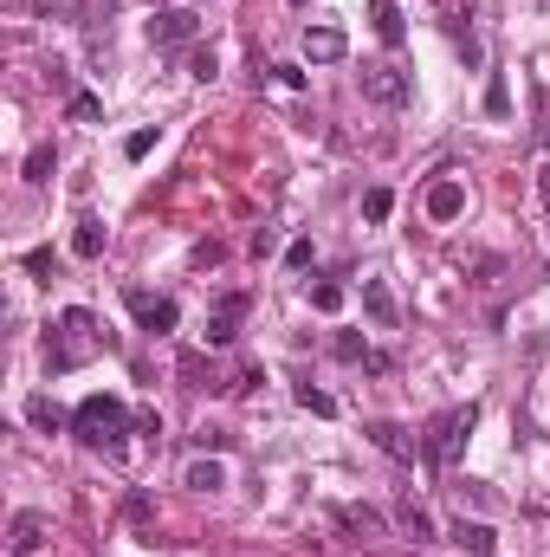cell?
<instances>
[{
    "label": "cell",
    "mask_w": 550,
    "mask_h": 557,
    "mask_svg": "<svg viewBox=\"0 0 550 557\" xmlns=\"http://www.w3.org/2000/svg\"><path fill=\"white\" fill-rule=\"evenodd\" d=\"M369 441H376L382 447V454H389V460H415V441H408V434L402 428H395V421H369Z\"/></svg>",
    "instance_id": "cell-15"
},
{
    "label": "cell",
    "mask_w": 550,
    "mask_h": 557,
    "mask_svg": "<svg viewBox=\"0 0 550 557\" xmlns=\"http://www.w3.org/2000/svg\"><path fill=\"white\" fill-rule=\"evenodd\" d=\"M98 350H104V331H98V318H91L85 305H72L59 324H52V337H46V363H52V376L85 370Z\"/></svg>",
    "instance_id": "cell-1"
},
{
    "label": "cell",
    "mask_w": 550,
    "mask_h": 557,
    "mask_svg": "<svg viewBox=\"0 0 550 557\" xmlns=\"http://www.w3.org/2000/svg\"><path fill=\"white\" fill-rule=\"evenodd\" d=\"M343 52H350V33H343V26H305V59L311 65H337Z\"/></svg>",
    "instance_id": "cell-9"
},
{
    "label": "cell",
    "mask_w": 550,
    "mask_h": 557,
    "mask_svg": "<svg viewBox=\"0 0 550 557\" xmlns=\"http://www.w3.org/2000/svg\"><path fill=\"white\" fill-rule=\"evenodd\" d=\"M26 273L52 285V273H59V260H52V247H33V253H26Z\"/></svg>",
    "instance_id": "cell-28"
},
{
    "label": "cell",
    "mask_w": 550,
    "mask_h": 557,
    "mask_svg": "<svg viewBox=\"0 0 550 557\" xmlns=\"http://www.w3.org/2000/svg\"><path fill=\"white\" fill-rule=\"evenodd\" d=\"M363 311L376 318V331H395V324H402V311H395L389 279H363Z\"/></svg>",
    "instance_id": "cell-12"
},
{
    "label": "cell",
    "mask_w": 550,
    "mask_h": 557,
    "mask_svg": "<svg viewBox=\"0 0 550 557\" xmlns=\"http://www.w3.org/2000/svg\"><path fill=\"white\" fill-rule=\"evenodd\" d=\"M538 201H544V214H550V162L538 169Z\"/></svg>",
    "instance_id": "cell-35"
},
{
    "label": "cell",
    "mask_w": 550,
    "mask_h": 557,
    "mask_svg": "<svg viewBox=\"0 0 550 557\" xmlns=\"http://www.w3.org/2000/svg\"><path fill=\"white\" fill-rule=\"evenodd\" d=\"M292 7H311V0H292Z\"/></svg>",
    "instance_id": "cell-36"
},
{
    "label": "cell",
    "mask_w": 550,
    "mask_h": 557,
    "mask_svg": "<svg viewBox=\"0 0 550 557\" xmlns=\"http://www.w3.org/2000/svg\"><path fill=\"white\" fill-rule=\"evenodd\" d=\"M395 525H402L408 538H415V545H434L440 538V525H434V512L421 506V499H402V506H395Z\"/></svg>",
    "instance_id": "cell-13"
},
{
    "label": "cell",
    "mask_w": 550,
    "mask_h": 557,
    "mask_svg": "<svg viewBox=\"0 0 550 557\" xmlns=\"http://www.w3.org/2000/svg\"><path fill=\"white\" fill-rule=\"evenodd\" d=\"M123 519H130V525H149V519H156V506H149V493H130V499H123Z\"/></svg>",
    "instance_id": "cell-30"
},
{
    "label": "cell",
    "mask_w": 550,
    "mask_h": 557,
    "mask_svg": "<svg viewBox=\"0 0 550 557\" xmlns=\"http://www.w3.org/2000/svg\"><path fill=\"white\" fill-rule=\"evenodd\" d=\"M473 428H479V402H453V409H440V415L428 421V441H421V454H428L434 467H453Z\"/></svg>",
    "instance_id": "cell-3"
},
{
    "label": "cell",
    "mask_w": 550,
    "mask_h": 557,
    "mask_svg": "<svg viewBox=\"0 0 550 557\" xmlns=\"http://www.w3.org/2000/svg\"><path fill=\"white\" fill-rule=\"evenodd\" d=\"M453 493H460V506H466V499H473V506H499V499H492V486H479V480H460V486H453Z\"/></svg>",
    "instance_id": "cell-29"
},
{
    "label": "cell",
    "mask_w": 550,
    "mask_h": 557,
    "mask_svg": "<svg viewBox=\"0 0 550 557\" xmlns=\"http://www.w3.org/2000/svg\"><path fill=\"white\" fill-rule=\"evenodd\" d=\"M369 26H376L382 46H402V39H408V20H402V7H395V0H369Z\"/></svg>",
    "instance_id": "cell-14"
},
{
    "label": "cell",
    "mask_w": 550,
    "mask_h": 557,
    "mask_svg": "<svg viewBox=\"0 0 550 557\" xmlns=\"http://www.w3.org/2000/svg\"><path fill=\"white\" fill-rule=\"evenodd\" d=\"M337 525L356 538V545H376V538H389V519H382L376 506H337Z\"/></svg>",
    "instance_id": "cell-10"
},
{
    "label": "cell",
    "mask_w": 550,
    "mask_h": 557,
    "mask_svg": "<svg viewBox=\"0 0 550 557\" xmlns=\"http://www.w3.org/2000/svg\"><path fill=\"white\" fill-rule=\"evenodd\" d=\"M466 214V182H453V175H440L428 188V221H460Z\"/></svg>",
    "instance_id": "cell-11"
},
{
    "label": "cell",
    "mask_w": 550,
    "mask_h": 557,
    "mask_svg": "<svg viewBox=\"0 0 550 557\" xmlns=\"http://www.w3.org/2000/svg\"><path fill=\"white\" fill-rule=\"evenodd\" d=\"M453 545H466L473 557H492V551H499V538H492V525H486V519H460Z\"/></svg>",
    "instance_id": "cell-17"
},
{
    "label": "cell",
    "mask_w": 550,
    "mask_h": 557,
    "mask_svg": "<svg viewBox=\"0 0 550 557\" xmlns=\"http://www.w3.org/2000/svg\"><path fill=\"white\" fill-rule=\"evenodd\" d=\"M149 149H156V130H136V137H130V143H123V156H130V162H136V156H149Z\"/></svg>",
    "instance_id": "cell-34"
},
{
    "label": "cell",
    "mask_w": 550,
    "mask_h": 557,
    "mask_svg": "<svg viewBox=\"0 0 550 557\" xmlns=\"http://www.w3.org/2000/svg\"><path fill=\"white\" fill-rule=\"evenodd\" d=\"M188 486H195V493H220V486H227V467H220V460H195V467H188Z\"/></svg>",
    "instance_id": "cell-19"
},
{
    "label": "cell",
    "mask_w": 550,
    "mask_h": 557,
    "mask_svg": "<svg viewBox=\"0 0 550 557\" xmlns=\"http://www.w3.org/2000/svg\"><path fill=\"white\" fill-rule=\"evenodd\" d=\"M389 208H395L389 188H369V195H363V221H389Z\"/></svg>",
    "instance_id": "cell-27"
},
{
    "label": "cell",
    "mask_w": 550,
    "mask_h": 557,
    "mask_svg": "<svg viewBox=\"0 0 550 557\" xmlns=\"http://www.w3.org/2000/svg\"><path fill=\"white\" fill-rule=\"evenodd\" d=\"M46 538H52V519H46V512H13V525H7V557L46 551Z\"/></svg>",
    "instance_id": "cell-7"
},
{
    "label": "cell",
    "mask_w": 550,
    "mask_h": 557,
    "mask_svg": "<svg viewBox=\"0 0 550 557\" xmlns=\"http://www.w3.org/2000/svg\"><path fill=\"white\" fill-rule=\"evenodd\" d=\"M486 111H492V117L512 111V98H505V78H492V85H486Z\"/></svg>",
    "instance_id": "cell-32"
},
{
    "label": "cell",
    "mask_w": 550,
    "mask_h": 557,
    "mask_svg": "<svg viewBox=\"0 0 550 557\" xmlns=\"http://www.w3.org/2000/svg\"><path fill=\"white\" fill-rule=\"evenodd\" d=\"M52 169H59V149H52V143L26 149V169H20V175H26V182H33V188H39V182H52Z\"/></svg>",
    "instance_id": "cell-18"
},
{
    "label": "cell",
    "mask_w": 550,
    "mask_h": 557,
    "mask_svg": "<svg viewBox=\"0 0 550 557\" xmlns=\"http://www.w3.org/2000/svg\"><path fill=\"white\" fill-rule=\"evenodd\" d=\"M65 111H72V124H98V117H104V104L91 98V91H72V104H65Z\"/></svg>",
    "instance_id": "cell-22"
},
{
    "label": "cell",
    "mask_w": 550,
    "mask_h": 557,
    "mask_svg": "<svg viewBox=\"0 0 550 557\" xmlns=\"http://www.w3.org/2000/svg\"><path fill=\"white\" fill-rule=\"evenodd\" d=\"M298 402H305L311 415H337V396H330V389H311V383H298Z\"/></svg>",
    "instance_id": "cell-24"
},
{
    "label": "cell",
    "mask_w": 550,
    "mask_h": 557,
    "mask_svg": "<svg viewBox=\"0 0 550 557\" xmlns=\"http://www.w3.org/2000/svg\"><path fill=\"white\" fill-rule=\"evenodd\" d=\"M72 253H78V260H98V253H104V221H98V214H78V227H72Z\"/></svg>",
    "instance_id": "cell-16"
},
{
    "label": "cell",
    "mask_w": 550,
    "mask_h": 557,
    "mask_svg": "<svg viewBox=\"0 0 550 557\" xmlns=\"http://www.w3.org/2000/svg\"><path fill=\"white\" fill-rule=\"evenodd\" d=\"M363 98H369V104H389V111H402V104L415 98V78H408L402 65H389V59H382V65H363Z\"/></svg>",
    "instance_id": "cell-4"
},
{
    "label": "cell",
    "mask_w": 550,
    "mask_h": 557,
    "mask_svg": "<svg viewBox=\"0 0 550 557\" xmlns=\"http://www.w3.org/2000/svg\"><path fill=\"white\" fill-rule=\"evenodd\" d=\"M123 305H130V318H136V331H175V318H182V311H175V298H156V292H123Z\"/></svg>",
    "instance_id": "cell-6"
},
{
    "label": "cell",
    "mask_w": 550,
    "mask_h": 557,
    "mask_svg": "<svg viewBox=\"0 0 550 557\" xmlns=\"http://www.w3.org/2000/svg\"><path fill=\"white\" fill-rule=\"evenodd\" d=\"M337 357H343V363H363V370H369V363H376V350H369L356 331H343V337H337Z\"/></svg>",
    "instance_id": "cell-21"
},
{
    "label": "cell",
    "mask_w": 550,
    "mask_h": 557,
    "mask_svg": "<svg viewBox=\"0 0 550 557\" xmlns=\"http://www.w3.org/2000/svg\"><path fill=\"white\" fill-rule=\"evenodd\" d=\"M72 434L85 447H104V454H117L123 441H130V409H123L117 396H85L72 409Z\"/></svg>",
    "instance_id": "cell-2"
},
{
    "label": "cell",
    "mask_w": 550,
    "mask_h": 557,
    "mask_svg": "<svg viewBox=\"0 0 550 557\" xmlns=\"http://www.w3.org/2000/svg\"><path fill=\"white\" fill-rule=\"evenodd\" d=\"M195 33H201V20L182 13V7H162L156 20H149V46H188Z\"/></svg>",
    "instance_id": "cell-8"
},
{
    "label": "cell",
    "mask_w": 550,
    "mask_h": 557,
    "mask_svg": "<svg viewBox=\"0 0 550 557\" xmlns=\"http://www.w3.org/2000/svg\"><path fill=\"white\" fill-rule=\"evenodd\" d=\"M311 260H318V247H311V240H292V247H285V266H292V273H305Z\"/></svg>",
    "instance_id": "cell-31"
},
{
    "label": "cell",
    "mask_w": 550,
    "mask_h": 557,
    "mask_svg": "<svg viewBox=\"0 0 550 557\" xmlns=\"http://www.w3.org/2000/svg\"><path fill=\"white\" fill-rule=\"evenodd\" d=\"M26 421H33V428H65V415H59V402H52V396H33V402H26Z\"/></svg>",
    "instance_id": "cell-20"
},
{
    "label": "cell",
    "mask_w": 550,
    "mask_h": 557,
    "mask_svg": "<svg viewBox=\"0 0 550 557\" xmlns=\"http://www.w3.org/2000/svg\"><path fill=\"white\" fill-rule=\"evenodd\" d=\"M246 247H253V260H266V253L279 247V234H272V227H253V240H246Z\"/></svg>",
    "instance_id": "cell-33"
},
{
    "label": "cell",
    "mask_w": 550,
    "mask_h": 557,
    "mask_svg": "<svg viewBox=\"0 0 550 557\" xmlns=\"http://www.w3.org/2000/svg\"><path fill=\"white\" fill-rule=\"evenodd\" d=\"M544 7H550V0H544Z\"/></svg>",
    "instance_id": "cell-37"
},
{
    "label": "cell",
    "mask_w": 550,
    "mask_h": 557,
    "mask_svg": "<svg viewBox=\"0 0 550 557\" xmlns=\"http://www.w3.org/2000/svg\"><path fill=\"white\" fill-rule=\"evenodd\" d=\"M246 311H253V292H220L214 311H208V350H227L233 337H240Z\"/></svg>",
    "instance_id": "cell-5"
},
{
    "label": "cell",
    "mask_w": 550,
    "mask_h": 557,
    "mask_svg": "<svg viewBox=\"0 0 550 557\" xmlns=\"http://www.w3.org/2000/svg\"><path fill=\"white\" fill-rule=\"evenodd\" d=\"M188 78H201V85H214V78H220V59H214V46H201L195 59H188Z\"/></svg>",
    "instance_id": "cell-25"
},
{
    "label": "cell",
    "mask_w": 550,
    "mask_h": 557,
    "mask_svg": "<svg viewBox=\"0 0 550 557\" xmlns=\"http://www.w3.org/2000/svg\"><path fill=\"white\" fill-rule=\"evenodd\" d=\"M182 376H188V389H208V383H214V370H208V357H201V350H188V357H182Z\"/></svg>",
    "instance_id": "cell-23"
},
{
    "label": "cell",
    "mask_w": 550,
    "mask_h": 557,
    "mask_svg": "<svg viewBox=\"0 0 550 557\" xmlns=\"http://www.w3.org/2000/svg\"><path fill=\"white\" fill-rule=\"evenodd\" d=\"M311 305H318V311H343V285L337 279H318V285H311Z\"/></svg>",
    "instance_id": "cell-26"
}]
</instances>
